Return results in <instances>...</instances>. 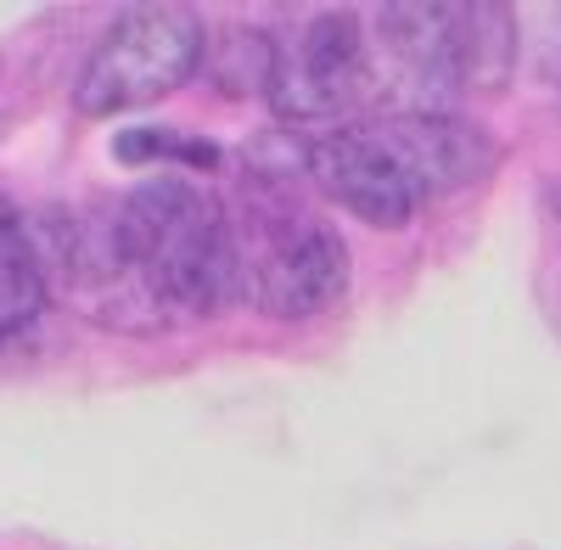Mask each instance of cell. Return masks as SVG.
<instances>
[{
    "label": "cell",
    "mask_w": 561,
    "mask_h": 550,
    "mask_svg": "<svg viewBox=\"0 0 561 550\" xmlns=\"http://www.w3.org/2000/svg\"><path fill=\"white\" fill-rule=\"evenodd\" d=\"M517 68V12L483 0L460 7V90H500Z\"/></svg>",
    "instance_id": "6"
},
{
    "label": "cell",
    "mask_w": 561,
    "mask_h": 550,
    "mask_svg": "<svg viewBox=\"0 0 561 550\" xmlns=\"http://www.w3.org/2000/svg\"><path fill=\"white\" fill-rule=\"evenodd\" d=\"M275 51H280V45L264 28H230L219 45H208V62L203 68L219 79L225 96H270Z\"/></svg>",
    "instance_id": "8"
},
{
    "label": "cell",
    "mask_w": 561,
    "mask_h": 550,
    "mask_svg": "<svg viewBox=\"0 0 561 550\" xmlns=\"http://www.w3.org/2000/svg\"><path fill=\"white\" fill-rule=\"evenodd\" d=\"M113 152H118V163H192V169L219 163L214 141H197V135H180V129H124Z\"/></svg>",
    "instance_id": "9"
},
{
    "label": "cell",
    "mask_w": 561,
    "mask_h": 550,
    "mask_svg": "<svg viewBox=\"0 0 561 550\" xmlns=\"http://www.w3.org/2000/svg\"><path fill=\"white\" fill-rule=\"evenodd\" d=\"M248 231H237L242 248V293L270 320H309L332 309L348 293V248L343 237L309 214L293 186H264L248 180Z\"/></svg>",
    "instance_id": "2"
},
{
    "label": "cell",
    "mask_w": 561,
    "mask_h": 550,
    "mask_svg": "<svg viewBox=\"0 0 561 550\" xmlns=\"http://www.w3.org/2000/svg\"><path fill=\"white\" fill-rule=\"evenodd\" d=\"M377 28L415 90H427L433 102L460 90V7H382Z\"/></svg>",
    "instance_id": "5"
},
{
    "label": "cell",
    "mask_w": 561,
    "mask_h": 550,
    "mask_svg": "<svg viewBox=\"0 0 561 550\" xmlns=\"http://www.w3.org/2000/svg\"><path fill=\"white\" fill-rule=\"evenodd\" d=\"M489 169H494L489 129L444 107L343 124L309 158L314 186L377 231H399L404 219H415L421 203L472 186Z\"/></svg>",
    "instance_id": "1"
},
{
    "label": "cell",
    "mask_w": 561,
    "mask_h": 550,
    "mask_svg": "<svg viewBox=\"0 0 561 550\" xmlns=\"http://www.w3.org/2000/svg\"><path fill=\"white\" fill-rule=\"evenodd\" d=\"M370 96V57L365 28L354 12H320L298 28L293 45L275 51L270 107L280 118H332Z\"/></svg>",
    "instance_id": "4"
},
{
    "label": "cell",
    "mask_w": 561,
    "mask_h": 550,
    "mask_svg": "<svg viewBox=\"0 0 561 550\" xmlns=\"http://www.w3.org/2000/svg\"><path fill=\"white\" fill-rule=\"evenodd\" d=\"M39 303H45V275L34 259L28 219L0 197V337L23 332L39 314Z\"/></svg>",
    "instance_id": "7"
},
{
    "label": "cell",
    "mask_w": 561,
    "mask_h": 550,
    "mask_svg": "<svg viewBox=\"0 0 561 550\" xmlns=\"http://www.w3.org/2000/svg\"><path fill=\"white\" fill-rule=\"evenodd\" d=\"M208 62V28L185 7H135L124 12L90 51L73 107L84 118L107 113H140L192 79Z\"/></svg>",
    "instance_id": "3"
}]
</instances>
